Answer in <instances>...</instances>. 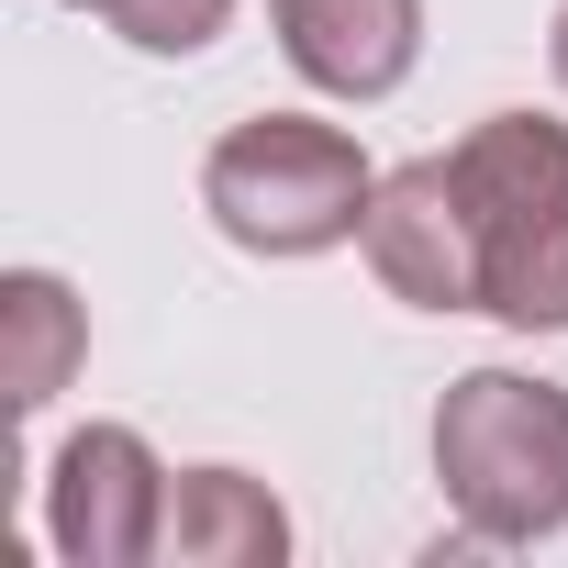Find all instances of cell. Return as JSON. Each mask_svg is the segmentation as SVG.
I'll return each mask as SVG.
<instances>
[{
    "label": "cell",
    "mask_w": 568,
    "mask_h": 568,
    "mask_svg": "<svg viewBox=\"0 0 568 568\" xmlns=\"http://www.w3.org/2000/svg\"><path fill=\"white\" fill-rule=\"evenodd\" d=\"M435 490L468 546L568 535V390L535 368H457L435 402Z\"/></svg>",
    "instance_id": "obj_1"
},
{
    "label": "cell",
    "mask_w": 568,
    "mask_h": 568,
    "mask_svg": "<svg viewBox=\"0 0 568 568\" xmlns=\"http://www.w3.org/2000/svg\"><path fill=\"white\" fill-rule=\"evenodd\" d=\"M368 190H379L368 145H357L346 123H324V112H256V123H234V134L201 156V212H212V234L245 245V256H267V267H302V256L357 245Z\"/></svg>",
    "instance_id": "obj_2"
},
{
    "label": "cell",
    "mask_w": 568,
    "mask_h": 568,
    "mask_svg": "<svg viewBox=\"0 0 568 568\" xmlns=\"http://www.w3.org/2000/svg\"><path fill=\"white\" fill-rule=\"evenodd\" d=\"M168 457L134 424H79L45 457V546L68 568H156L168 546Z\"/></svg>",
    "instance_id": "obj_3"
},
{
    "label": "cell",
    "mask_w": 568,
    "mask_h": 568,
    "mask_svg": "<svg viewBox=\"0 0 568 568\" xmlns=\"http://www.w3.org/2000/svg\"><path fill=\"white\" fill-rule=\"evenodd\" d=\"M357 256L390 302L413 313H479V267H490V234L457 190L446 156H413V168H379L368 190V223H357Z\"/></svg>",
    "instance_id": "obj_4"
},
{
    "label": "cell",
    "mask_w": 568,
    "mask_h": 568,
    "mask_svg": "<svg viewBox=\"0 0 568 568\" xmlns=\"http://www.w3.org/2000/svg\"><path fill=\"white\" fill-rule=\"evenodd\" d=\"M267 23L324 101H390L424 68V0H267Z\"/></svg>",
    "instance_id": "obj_5"
},
{
    "label": "cell",
    "mask_w": 568,
    "mask_h": 568,
    "mask_svg": "<svg viewBox=\"0 0 568 568\" xmlns=\"http://www.w3.org/2000/svg\"><path fill=\"white\" fill-rule=\"evenodd\" d=\"M278 557H291V501L256 468H179L168 479L156 568H278Z\"/></svg>",
    "instance_id": "obj_6"
},
{
    "label": "cell",
    "mask_w": 568,
    "mask_h": 568,
    "mask_svg": "<svg viewBox=\"0 0 568 568\" xmlns=\"http://www.w3.org/2000/svg\"><path fill=\"white\" fill-rule=\"evenodd\" d=\"M446 168H457L479 234H501V223L568 201V123H546V112H490V123H468V134L446 145Z\"/></svg>",
    "instance_id": "obj_7"
},
{
    "label": "cell",
    "mask_w": 568,
    "mask_h": 568,
    "mask_svg": "<svg viewBox=\"0 0 568 568\" xmlns=\"http://www.w3.org/2000/svg\"><path fill=\"white\" fill-rule=\"evenodd\" d=\"M79 368H90V302L57 267H12L0 278V402L34 424Z\"/></svg>",
    "instance_id": "obj_8"
},
{
    "label": "cell",
    "mask_w": 568,
    "mask_h": 568,
    "mask_svg": "<svg viewBox=\"0 0 568 568\" xmlns=\"http://www.w3.org/2000/svg\"><path fill=\"white\" fill-rule=\"evenodd\" d=\"M479 313L513 324V335H568V201H557V212H524V223L490 234Z\"/></svg>",
    "instance_id": "obj_9"
},
{
    "label": "cell",
    "mask_w": 568,
    "mask_h": 568,
    "mask_svg": "<svg viewBox=\"0 0 568 568\" xmlns=\"http://www.w3.org/2000/svg\"><path fill=\"white\" fill-rule=\"evenodd\" d=\"M134 57H201L223 23H234V0H112V12H101Z\"/></svg>",
    "instance_id": "obj_10"
},
{
    "label": "cell",
    "mask_w": 568,
    "mask_h": 568,
    "mask_svg": "<svg viewBox=\"0 0 568 568\" xmlns=\"http://www.w3.org/2000/svg\"><path fill=\"white\" fill-rule=\"evenodd\" d=\"M546 68H557V90H568V0H557V23H546Z\"/></svg>",
    "instance_id": "obj_11"
},
{
    "label": "cell",
    "mask_w": 568,
    "mask_h": 568,
    "mask_svg": "<svg viewBox=\"0 0 568 568\" xmlns=\"http://www.w3.org/2000/svg\"><path fill=\"white\" fill-rule=\"evenodd\" d=\"M68 12H112V0H68Z\"/></svg>",
    "instance_id": "obj_12"
}]
</instances>
